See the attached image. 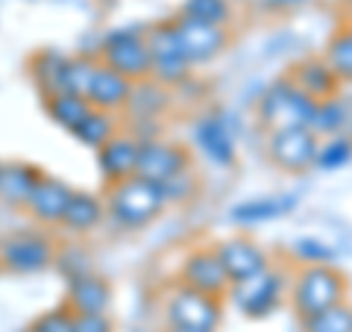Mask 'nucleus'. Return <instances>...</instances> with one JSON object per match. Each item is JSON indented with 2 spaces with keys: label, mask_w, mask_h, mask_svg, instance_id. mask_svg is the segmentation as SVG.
<instances>
[{
  "label": "nucleus",
  "mask_w": 352,
  "mask_h": 332,
  "mask_svg": "<svg viewBox=\"0 0 352 332\" xmlns=\"http://www.w3.org/2000/svg\"><path fill=\"white\" fill-rule=\"evenodd\" d=\"M164 206H168L164 188L153 180H144V176H138V174L109 185V194H106V215L112 218L120 229L150 227L153 220L164 212Z\"/></svg>",
  "instance_id": "obj_1"
},
{
  "label": "nucleus",
  "mask_w": 352,
  "mask_h": 332,
  "mask_svg": "<svg viewBox=\"0 0 352 332\" xmlns=\"http://www.w3.org/2000/svg\"><path fill=\"white\" fill-rule=\"evenodd\" d=\"M346 300V276L329 262L302 264L291 282V306L300 320L314 318Z\"/></svg>",
  "instance_id": "obj_2"
},
{
  "label": "nucleus",
  "mask_w": 352,
  "mask_h": 332,
  "mask_svg": "<svg viewBox=\"0 0 352 332\" xmlns=\"http://www.w3.org/2000/svg\"><path fill=\"white\" fill-rule=\"evenodd\" d=\"M317 112V101L308 97L291 76L270 83L256 103V118L264 132L294 129V127H311Z\"/></svg>",
  "instance_id": "obj_3"
},
{
  "label": "nucleus",
  "mask_w": 352,
  "mask_h": 332,
  "mask_svg": "<svg viewBox=\"0 0 352 332\" xmlns=\"http://www.w3.org/2000/svg\"><path fill=\"white\" fill-rule=\"evenodd\" d=\"M285 291H288V273L276 268V264H267V268H261L258 273L247 276V280L232 282L226 297L244 318L261 320L276 312Z\"/></svg>",
  "instance_id": "obj_4"
},
{
  "label": "nucleus",
  "mask_w": 352,
  "mask_h": 332,
  "mask_svg": "<svg viewBox=\"0 0 352 332\" xmlns=\"http://www.w3.org/2000/svg\"><path fill=\"white\" fill-rule=\"evenodd\" d=\"M56 241L41 229H21L0 238V273L30 276L56 264Z\"/></svg>",
  "instance_id": "obj_5"
},
{
  "label": "nucleus",
  "mask_w": 352,
  "mask_h": 332,
  "mask_svg": "<svg viewBox=\"0 0 352 332\" xmlns=\"http://www.w3.org/2000/svg\"><path fill=\"white\" fill-rule=\"evenodd\" d=\"M223 306L220 297L203 294L188 285H173L164 297V324L173 329H191V332H217Z\"/></svg>",
  "instance_id": "obj_6"
},
{
  "label": "nucleus",
  "mask_w": 352,
  "mask_h": 332,
  "mask_svg": "<svg viewBox=\"0 0 352 332\" xmlns=\"http://www.w3.org/2000/svg\"><path fill=\"white\" fill-rule=\"evenodd\" d=\"M147 48H150V80L164 88H179L191 76V62L185 56L173 21H159L147 27Z\"/></svg>",
  "instance_id": "obj_7"
},
{
  "label": "nucleus",
  "mask_w": 352,
  "mask_h": 332,
  "mask_svg": "<svg viewBox=\"0 0 352 332\" xmlns=\"http://www.w3.org/2000/svg\"><path fill=\"white\" fill-rule=\"evenodd\" d=\"M97 59L109 68H115L118 74H124L126 80L141 83L150 80V48H147V30L138 27H124L112 30L100 41Z\"/></svg>",
  "instance_id": "obj_8"
},
{
  "label": "nucleus",
  "mask_w": 352,
  "mask_h": 332,
  "mask_svg": "<svg viewBox=\"0 0 352 332\" xmlns=\"http://www.w3.org/2000/svg\"><path fill=\"white\" fill-rule=\"evenodd\" d=\"M264 153L267 162L282 174H305L314 168L317 159V145L320 136L311 127H294V129H276V132H264Z\"/></svg>",
  "instance_id": "obj_9"
},
{
  "label": "nucleus",
  "mask_w": 352,
  "mask_h": 332,
  "mask_svg": "<svg viewBox=\"0 0 352 332\" xmlns=\"http://www.w3.org/2000/svg\"><path fill=\"white\" fill-rule=\"evenodd\" d=\"M173 27H176V36H179V44H182L185 56H188V62H191V68L212 65L220 53L232 44L229 27H223V24H208V21L176 15Z\"/></svg>",
  "instance_id": "obj_10"
},
{
  "label": "nucleus",
  "mask_w": 352,
  "mask_h": 332,
  "mask_svg": "<svg viewBox=\"0 0 352 332\" xmlns=\"http://www.w3.org/2000/svg\"><path fill=\"white\" fill-rule=\"evenodd\" d=\"M191 138H194L197 150H200L214 168H232L238 162L235 136H232V127H229L223 112L197 115L194 127H191Z\"/></svg>",
  "instance_id": "obj_11"
},
{
  "label": "nucleus",
  "mask_w": 352,
  "mask_h": 332,
  "mask_svg": "<svg viewBox=\"0 0 352 332\" xmlns=\"http://www.w3.org/2000/svg\"><path fill=\"white\" fill-rule=\"evenodd\" d=\"M191 165V153L185 145H176L168 138H141V150H138V168L135 174L164 185L176 176L182 168Z\"/></svg>",
  "instance_id": "obj_12"
},
{
  "label": "nucleus",
  "mask_w": 352,
  "mask_h": 332,
  "mask_svg": "<svg viewBox=\"0 0 352 332\" xmlns=\"http://www.w3.org/2000/svg\"><path fill=\"white\" fill-rule=\"evenodd\" d=\"M179 282L188 285V289H197L203 294H212V297H223L229 294V273L223 271V262L217 259L214 247H197L185 256L182 268H179Z\"/></svg>",
  "instance_id": "obj_13"
},
{
  "label": "nucleus",
  "mask_w": 352,
  "mask_h": 332,
  "mask_svg": "<svg viewBox=\"0 0 352 332\" xmlns=\"http://www.w3.org/2000/svg\"><path fill=\"white\" fill-rule=\"evenodd\" d=\"M71 197H74V188L68 183L59 180V176H50V174L41 171L36 191H32L30 203H27V212L44 229L62 227V218H65V209H68Z\"/></svg>",
  "instance_id": "obj_14"
},
{
  "label": "nucleus",
  "mask_w": 352,
  "mask_h": 332,
  "mask_svg": "<svg viewBox=\"0 0 352 332\" xmlns=\"http://www.w3.org/2000/svg\"><path fill=\"white\" fill-rule=\"evenodd\" d=\"M217 259L223 262V271L229 273V280L238 282V280H247V276L258 273L261 268L270 264V256L256 238L250 236H235V238H226L214 245Z\"/></svg>",
  "instance_id": "obj_15"
},
{
  "label": "nucleus",
  "mask_w": 352,
  "mask_h": 332,
  "mask_svg": "<svg viewBox=\"0 0 352 332\" xmlns=\"http://www.w3.org/2000/svg\"><path fill=\"white\" fill-rule=\"evenodd\" d=\"M138 150H141V138L132 132H115L106 145L97 150V165L100 174L109 185H115L120 180L135 174L138 168Z\"/></svg>",
  "instance_id": "obj_16"
},
{
  "label": "nucleus",
  "mask_w": 352,
  "mask_h": 332,
  "mask_svg": "<svg viewBox=\"0 0 352 332\" xmlns=\"http://www.w3.org/2000/svg\"><path fill=\"white\" fill-rule=\"evenodd\" d=\"M65 306L74 315H103L112 306V285L103 280L100 273L88 271L68 280V294H65Z\"/></svg>",
  "instance_id": "obj_17"
},
{
  "label": "nucleus",
  "mask_w": 352,
  "mask_h": 332,
  "mask_svg": "<svg viewBox=\"0 0 352 332\" xmlns=\"http://www.w3.org/2000/svg\"><path fill=\"white\" fill-rule=\"evenodd\" d=\"M132 80H126L124 74H118L115 68L109 65H97V71L91 76V85H88V94L85 101L91 103L94 109H103V112H124L129 106V97H132Z\"/></svg>",
  "instance_id": "obj_18"
},
{
  "label": "nucleus",
  "mask_w": 352,
  "mask_h": 332,
  "mask_svg": "<svg viewBox=\"0 0 352 332\" xmlns=\"http://www.w3.org/2000/svg\"><path fill=\"white\" fill-rule=\"evenodd\" d=\"M68 62H71V56H65L59 50H50V48H44L30 56V76L38 88L41 101L68 92Z\"/></svg>",
  "instance_id": "obj_19"
},
{
  "label": "nucleus",
  "mask_w": 352,
  "mask_h": 332,
  "mask_svg": "<svg viewBox=\"0 0 352 332\" xmlns=\"http://www.w3.org/2000/svg\"><path fill=\"white\" fill-rule=\"evenodd\" d=\"M288 76L314 101H326V97H335L340 92V80L323 56H305L300 62H294Z\"/></svg>",
  "instance_id": "obj_20"
},
{
  "label": "nucleus",
  "mask_w": 352,
  "mask_h": 332,
  "mask_svg": "<svg viewBox=\"0 0 352 332\" xmlns=\"http://www.w3.org/2000/svg\"><path fill=\"white\" fill-rule=\"evenodd\" d=\"M41 171L36 165L27 162H9L0 171V203L12 206V209H27L32 191L38 185Z\"/></svg>",
  "instance_id": "obj_21"
},
{
  "label": "nucleus",
  "mask_w": 352,
  "mask_h": 332,
  "mask_svg": "<svg viewBox=\"0 0 352 332\" xmlns=\"http://www.w3.org/2000/svg\"><path fill=\"white\" fill-rule=\"evenodd\" d=\"M106 218V200L88 194V191H74L68 209L62 218V229L76 232V236H88L91 229H97Z\"/></svg>",
  "instance_id": "obj_22"
},
{
  "label": "nucleus",
  "mask_w": 352,
  "mask_h": 332,
  "mask_svg": "<svg viewBox=\"0 0 352 332\" xmlns=\"http://www.w3.org/2000/svg\"><path fill=\"white\" fill-rule=\"evenodd\" d=\"M294 206H296V197H256V200L232 206L229 220H235L241 227H252V224H264V220L288 215Z\"/></svg>",
  "instance_id": "obj_23"
},
{
  "label": "nucleus",
  "mask_w": 352,
  "mask_h": 332,
  "mask_svg": "<svg viewBox=\"0 0 352 332\" xmlns=\"http://www.w3.org/2000/svg\"><path fill=\"white\" fill-rule=\"evenodd\" d=\"M170 103V88L159 85L156 80H141L132 85V97H129V112L135 115V121H156Z\"/></svg>",
  "instance_id": "obj_24"
},
{
  "label": "nucleus",
  "mask_w": 352,
  "mask_h": 332,
  "mask_svg": "<svg viewBox=\"0 0 352 332\" xmlns=\"http://www.w3.org/2000/svg\"><path fill=\"white\" fill-rule=\"evenodd\" d=\"M91 109L94 106L88 103L82 94H71V92L53 94V97L44 101V112H47V118L53 121V124H59L62 129H68V132H74L76 127H80Z\"/></svg>",
  "instance_id": "obj_25"
},
{
  "label": "nucleus",
  "mask_w": 352,
  "mask_h": 332,
  "mask_svg": "<svg viewBox=\"0 0 352 332\" xmlns=\"http://www.w3.org/2000/svg\"><path fill=\"white\" fill-rule=\"evenodd\" d=\"M349 121H352V112H349L346 101L340 94H335V97H326V101H317V112H314V121H311V129L320 138L340 136V132H346Z\"/></svg>",
  "instance_id": "obj_26"
},
{
  "label": "nucleus",
  "mask_w": 352,
  "mask_h": 332,
  "mask_svg": "<svg viewBox=\"0 0 352 332\" xmlns=\"http://www.w3.org/2000/svg\"><path fill=\"white\" fill-rule=\"evenodd\" d=\"M115 132H120L118 127V118L115 112H103V109H91V112L85 115V121L80 127H76L71 136L80 141V145L91 147V150H100L109 138L115 136Z\"/></svg>",
  "instance_id": "obj_27"
},
{
  "label": "nucleus",
  "mask_w": 352,
  "mask_h": 332,
  "mask_svg": "<svg viewBox=\"0 0 352 332\" xmlns=\"http://www.w3.org/2000/svg\"><path fill=\"white\" fill-rule=\"evenodd\" d=\"M323 59L329 62V68L335 71V76L340 80V85H352V24L340 27L326 44Z\"/></svg>",
  "instance_id": "obj_28"
},
{
  "label": "nucleus",
  "mask_w": 352,
  "mask_h": 332,
  "mask_svg": "<svg viewBox=\"0 0 352 332\" xmlns=\"http://www.w3.org/2000/svg\"><path fill=\"white\" fill-rule=\"evenodd\" d=\"M349 162H352V141L346 138V132L320 138V145H317L314 168H320V171H338V168H346Z\"/></svg>",
  "instance_id": "obj_29"
},
{
  "label": "nucleus",
  "mask_w": 352,
  "mask_h": 332,
  "mask_svg": "<svg viewBox=\"0 0 352 332\" xmlns=\"http://www.w3.org/2000/svg\"><path fill=\"white\" fill-rule=\"evenodd\" d=\"M179 15H188L208 24H232V0H185Z\"/></svg>",
  "instance_id": "obj_30"
},
{
  "label": "nucleus",
  "mask_w": 352,
  "mask_h": 332,
  "mask_svg": "<svg viewBox=\"0 0 352 332\" xmlns=\"http://www.w3.org/2000/svg\"><path fill=\"white\" fill-rule=\"evenodd\" d=\"M302 332H352V306L344 300L326 312L305 318L302 320Z\"/></svg>",
  "instance_id": "obj_31"
},
{
  "label": "nucleus",
  "mask_w": 352,
  "mask_h": 332,
  "mask_svg": "<svg viewBox=\"0 0 352 332\" xmlns=\"http://www.w3.org/2000/svg\"><path fill=\"white\" fill-rule=\"evenodd\" d=\"M162 188H164V197H168V203L185 206V203H191L194 197L200 194V176H197L194 165H188V168H182L176 176H170V180L164 183Z\"/></svg>",
  "instance_id": "obj_32"
},
{
  "label": "nucleus",
  "mask_w": 352,
  "mask_h": 332,
  "mask_svg": "<svg viewBox=\"0 0 352 332\" xmlns=\"http://www.w3.org/2000/svg\"><path fill=\"white\" fill-rule=\"evenodd\" d=\"M97 65H100V59L97 56H88V53H82V56H71L68 62V92L71 94H88V85H91V76L97 71Z\"/></svg>",
  "instance_id": "obj_33"
},
{
  "label": "nucleus",
  "mask_w": 352,
  "mask_h": 332,
  "mask_svg": "<svg viewBox=\"0 0 352 332\" xmlns=\"http://www.w3.org/2000/svg\"><path fill=\"white\" fill-rule=\"evenodd\" d=\"M30 332H76V315L62 303L32 320Z\"/></svg>",
  "instance_id": "obj_34"
},
{
  "label": "nucleus",
  "mask_w": 352,
  "mask_h": 332,
  "mask_svg": "<svg viewBox=\"0 0 352 332\" xmlns=\"http://www.w3.org/2000/svg\"><path fill=\"white\" fill-rule=\"evenodd\" d=\"M291 253L302 264H317V262H329V259H332V250H329L323 241H317V238L296 241V245H291Z\"/></svg>",
  "instance_id": "obj_35"
},
{
  "label": "nucleus",
  "mask_w": 352,
  "mask_h": 332,
  "mask_svg": "<svg viewBox=\"0 0 352 332\" xmlns=\"http://www.w3.org/2000/svg\"><path fill=\"white\" fill-rule=\"evenodd\" d=\"M115 324L109 312L103 315H76V332H112Z\"/></svg>",
  "instance_id": "obj_36"
},
{
  "label": "nucleus",
  "mask_w": 352,
  "mask_h": 332,
  "mask_svg": "<svg viewBox=\"0 0 352 332\" xmlns=\"http://www.w3.org/2000/svg\"><path fill=\"white\" fill-rule=\"evenodd\" d=\"M305 3H311V0H258V6L264 12H273V15L296 12V9H302Z\"/></svg>",
  "instance_id": "obj_37"
},
{
  "label": "nucleus",
  "mask_w": 352,
  "mask_h": 332,
  "mask_svg": "<svg viewBox=\"0 0 352 332\" xmlns=\"http://www.w3.org/2000/svg\"><path fill=\"white\" fill-rule=\"evenodd\" d=\"M346 138L352 141V121H349V127H346Z\"/></svg>",
  "instance_id": "obj_38"
},
{
  "label": "nucleus",
  "mask_w": 352,
  "mask_h": 332,
  "mask_svg": "<svg viewBox=\"0 0 352 332\" xmlns=\"http://www.w3.org/2000/svg\"><path fill=\"white\" fill-rule=\"evenodd\" d=\"M164 332H191V329H173V326H168V329H164Z\"/></svg>",
  "instance_id": "obj_39"
},
{
  "label": "nucleus",
  "mask_w": 352,
  "mask_h": 332,
  "mask_svg": "<svg viewBox=\"0 0 352 332\" xmlns=\"http://www.w3.org/2000/svg\"><path fill=\"white\" fill-rule=\"evenodd\" d=\"M232 3H244V0H232Z\"/></svg>",
  "instance_id": "obj_40"
},
{
  "label": "nucleus",
  "mask_w": 352,
  "mask_h": 332,
  "mask_svg": "<svg viewBox=\"0 0 352 332\" xmlns=\"http://www.w3.org/2000/svg\"><path fill=\"white\" fill-rule=\"evenodd\" d=\"M0 171H3V162H0Z\"/></svg>",
  "instance_id": "obj_41"
},
{
  "label": "nucleus",
  "mask_w": 352,
  "mask_h": 332,
  "mask_svg": "<svg viewBox=\"0 0 352 332\" xmlns=\"http://www.w3.org/2000/svg\"><path fill=\"white\" fill-rule=\"evenodd\" d=\"M346 3H352V0H346Z\"/></svg>",
  "instance_id": "obj_42"
},
{
  "label": "nucleus",
  "mask_w": 352,
  "mask_h": 332,
  "mask_svg": "<svg viewBox=\"0 0 352 332\" xmlns=\"http://www.w3.org/2000/svg\"><path fill=\"white\" fill-rule=\"evenodd\" d=\"M349 24H352V21H349Z\"/></svg>",
  "instance_id": "obj_43"
},
{
  "label": "nucleus",
  "mask_w": 352,
  "mask_h": 332,
  "mask_svg": "<svg viewBox=\"0 0 352 332\" xmlns=\"http://www.w3.org/2000/svg\"><path fill=\"white\" fill-rule=\"evenodd\" d=\"M27 332H30V329H27Z\"/></svg>",
  "instance_id": "obj_44"
}]
</instances>
